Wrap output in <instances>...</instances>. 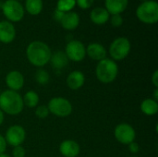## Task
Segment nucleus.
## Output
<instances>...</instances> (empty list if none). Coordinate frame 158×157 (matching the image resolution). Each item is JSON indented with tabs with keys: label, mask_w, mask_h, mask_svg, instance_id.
Returning <instances> with one entry per match:
<instances>
[{
	"label": "nucleus",
	"mask_w": 158,
	"mask_h": 157,
	"mask_svg": "<svg viewBox=\"0 0 158 157\" xmlns=\"http://www.w3.org/2000/svg\"><path fill=\"white\" fill-rule=\"evenodd\" d=\"M52 55L49 45L43 41H32L26 48V57L31 65L38 68L46 66Z\"/></svg>",
	"instance_id": "1"
},
{
	"label": "nucleus",
	"mask_w": 158,
	"mask_h": 157,
	"mask_svg": "<svg viewBox=\"0 0 158 157\" xmlns=\"http://www.w3.org/2000/svg\"><path fill=\"white\" fill-rule=\"evenodd\" d=\"M22 95L19 92L5 90L0 93V109L4 114L18 116L24 109Z\"/></svg>",
	"instance_id": "2"
},
{
	"label": "nucleus",
	"mask_w": 158,
	"mask_h": 157,
	"mask_svg": "<svg viewBox=\"0 0 158 157\" xmlns=\"http://www.w3.org/2000/svg\"><path fill=\"white\" fill-rule=\"evenodd\" d=\"M119 72L118 65L111 58L106 57L97 62L95 67V77L103 84H110L116 81Z\"/></svg>",
	"instance_id": "3"
},
{
	"label": "nucleus",
	"mask_w": 158,
	"mask_h": 157,
	"mask_svg": "<svg viewBox=\"0 0 158 157\" xmlns=\"http://www.w3.org/2000/svg\"><path fill=\"white\" fill-rule=\"evenodd\" d=\"M138 19L145 24H155L158 21V4L156 0H146L136 9Z\"/></svg>",
	"instance_id": "4"
},
{
	"label": "nucleus",
	"mask_w": 158,
	"mask_h": 157,
	"mask_svg": "<svg viewBox=\"0 0 158 157\" xmlns=\"http://www.w3.org/2000/svg\"><path fill=\"white\" fill-rule=\"evenodd\" d=\"M131 43L127 37H118L109 45L110 58L116 62L124 60L131 53Z\"/></svg>",
	"instance_id": "5"
},
{
	"label": "nucleus",
	"mask_w": 158,
	"mask_h": 157,
	"mask_svg": "<svg viewBox=\"0 0 158 157\" xmlns=\"http://www.w3.org/2000/svg\"><path fill=\"white\" fill-rule=\"evenodd\" d=\"M49 113L57 118H68L73 111L71 102L62 96H56L49 100L47 104Z\"/></svg>",
	"instance_id": "6"
},
{
	"label": "nucleus",
	"mask_w": 158,
	"mask_h": 157,
	"mask_svg": "<svg viewBox=\"0 0 158 157\" xmlns=\"http://www.w3.org/2000/svg\"><path fill=\"white\" fill-rule=\"evenodd\" d=\"M1 8L6 19L12 23L20 21L25 14L23 5L18 0H6Z\"/></svg>",
	"instance_id": "7"
},
{
	"label": "nucleus",
	"mask_w": 158,
	"mask_h": 157,
	"mask_svg": "<svg viewBox=\"0 0 158 157\" xmlns=\"http://www.w3.org/2000/svg\"><path fill=\"white\" fill-rule=\"evenodd\" d=\"M114 137L120 144L129 145L136 139V130L129 123H119L114 129Z\"/></svg>",
	"instance_id": "8"
},
{
	"label": "nucleus",
	"mask_w": 158,
	"mask_h": 157,
	"mask_svg": "<svg viewBox=\"0 0 158 157\" xmlns=\"http://www.w3.org/2000/svg\"><path fill=\"white\" fill-rule=\"evenodd\" d=\"M65 54L72 62H81L86 57V46L79 40H70L65 48Z\"/></svg>",
	"instance_id": "9"
},
{
	"label": "nucleus",
	"mask_w": 158,
	"mask_h": 157,
	"mask_svg": "<svg viewBox=\"0 0 158 157\" xmlns=\"http://www.w3.org/2000/svg\"><path fill=\"white\" fill-rule=\"evenodd\" d=\"M26 130L25 129L19 124L11 125L7 128L5 133V140L7 145L11 147L22 145L26 140Z\"/></svg>",
	"instance_id": "10"
},
{
	"label": "nucleus",
	"mask_w": 158,
	"mask_h": 157,
	"mask_svg": "<svg viewBox=\"0 0 158 157\" xmlns=\"http://www.w3.org/2000/svg\"><path fill=\"white\" fill-rule=\"evenodd\" d=\"M5 82L8 90L19 92L20 91L25 83V78L23 74L19 70H11L7 72L5 78Z\"/></svg>",
	"instance_id": "11"
},
{
	"label": "nucleus",
	"mask_w": 158,
	"mask_h": 157,
	"mask_svg": "<svg viewBox=\"0 0 158 157\" xmlns=\"http://www.w3.org/2000/svg\"><path fill=\"white\" fill-rule=\"evenodd\" d=\"M58 151L63 157H77L81 153V146L76 141L68 139L60 143Z\"/></svg>",
	"instance_id": "12"
},
{
	"label": "nucleus",
	"mask_w": 158,
	"mask_h": 157,
	"mask_svg": "<svg viewBox=\"0 0 158 157\" xmlns=\"http://www.w3.org/2000/svg\"><path fill=\"white\" fill-rule=\"evenodd\" d=\"M16 38V28L8 20L0 21V42L7 44L12 43Z\"/></svg>",
	"instance_id": "13"
},
{
	"label": "nucleus",
	"mask_w": 158,
	"mask_h": 157,
	"mask_svg": "<svg viewBox=\"0 0 158 157\" xmlns=\"http://www.w3.org/2000/svg\"><path fill=\"white\" fill-rule=\"evenodd\" d=\"M85 83V75L81 70H73L69 72L66 79L67 87L72 91H78L83 87Z\"/></svg>",
	"instance_id": "14"
},
{
	"label": "nucleus",
	"mask_w": 158,
	"mask_h": 157,
	"mask_svg": "<svg viewBox=\"0 0 158 157\" xmlns=\"http://www.w3.org/2000/svg\"><path fill=\"white\" fill-rule=\"evenodd\" d=\"M107 51L106 47L99 43H91L86 46V56L92 60L100 61L106 57Z\"/></svg>",
	"instance_id": "15"
},
{
	"label": "nucleus",
	"mask_w": 158,
	"mask_h": 157,
	"mask_svg": "<svg viewBox=\"0 0 158 157\" xmlns=\"http://www.w3.org/2000/svg\"><path fill=\"white\" fill-rule=\"evenodd\" d=\"M80 16L77 12L69 11L64 14L60 24L62 25L63 29L67 31H74L80 25Z\"/></svg>",
	"instance_id": "16"
},
{
	"label": "nucleus",
	"mask_w": 158,
	"mask_h": 157,
	"mask_svg": "<svg viewBox=\"0 0 158 157\" xmlns=\"http://www.w3.org/2000/svg\"><path fill=\"white\" fill-rule=\"evenodd\" d=\"M129 0H105V8L110 15L121 14L126 10Z\"/></svg>",
	"instance_id": "17"
},
{
	"label": "nucleus",
	"mask_w": 158,
	"mask_h": 157,
	"mask_svg": "<svg viewBox=\"0 0 158 157\" xmlns=\"http://www.w3.org/2000/svg\"><path fill=\"white\" fill-rule=\"evenodd\" d=\"M69 59L65 54V52L63 51H56L55 53H52L51 57H50V65L52 66V68L56 70H61L64 68L67 67L68 63H69Z\"/></svg>",
	"instance_id": "18"
},
{
	"label": "nucleus",
	"mask_w": 158,
	"mask_h": 157,
	"mask_svg": "<svg viewBox=\"0 0 158 157\" xmlns=\"http://www.w3.org/2000/svg\"><path fill=\"white\" fill-rule=\"evenodd\" d=\"M110 18V14L105 7H95L90 13V19L92 22L96 25L106 24Z\"/></svg>",
	"instance_id": "19"
},
{
	"label": "nucleus",
	"mask_w": 158,
	"mask_h": 157,
	"mask_svg": "<svg viewBox=\"0 0 158 157\" xmlns=\"http://www.w3.org/2000/svg\"><path fill=\"white\" fill-rule=\"evenodd\" d=\"M141 112L147 117H154L158 113V101L153 98H146L140 105Z\"/></svg>",
	"instance_id": "20"
},
{
	"label": "nucleus",
	"mask_w": 158,
	"mask_h": 157,
	"mask_svg": "<svg viewBox=\"0 0 158 157\" xmlns=\"http://www.w3.org/2000/svg\"><path fill=\"white\" fill-rule=\"evenodd\" d=\"M22 100L24 106L28 108H35L37 105H39L40 96L38 93H36L35 91L30 90L24 93V95L22 96Z\"/></svg>",
	"instance_id": "21"
},
{
	"label": "nucleus",
	"mask_w": 158,
	"mask_h": 157,
	"mask_svg": "<svg viewBox=\"0 0 158 157\" xmlns=\"http://www.w3.org/2000/svg\"><path fill=\"white\" fill-rule=\"evenodd\" d=\"M24 9L32 16L39 15L44 7L43 0H25V6Z\"/></svg>",
	"instance_id": "22"
},
{
	"label": "nucleus",
	"mask_w": 158,
	"mask_h": 157,
	"mask_svg": "<svg viewBox=\"0 0 158 157\" xmlns=\"http://www.w3.org/2000/svg\"><path fill=\"white\" fill-rule=\"evenodd\" d=\"M35 81L40 85H45L50 81V75L44 68H38L35 72Z\"/></svg>",
	"instance_id": "23"
},
{
	"label": "nucleus",
	"mask_w": 158,
	"mask_h": 157,
	"mask_svg": "<svg viewBox=\"0 0 158 157\" xmlns=\"http://www.w3.org/2000/svg\"><path fill=\"white\" fill-rule=\"evenodd\" d=\"M76 6V0H58L56 3V9L67 13L72 11Z\"/></svg>",
	"instance_id": "24"
},
{
	"label": "nucleus",
	"mask_w": 158,
	"mask_h": 157,
	"mask_svg": "<svg viewBox=\"0 0 158 157\" xmlns=\"http://www.w3.org/2000/svg\"><path fill=\"white\" fill-rule=\"evenodd\" d=\"M34 114L36 116V118H38L39 119H45L49 115V110L47 108V105H39L34 108Z\"/></svg>",
	"instance_id": "25"
},
{
	"label": "nucleus",
	"mask_w": 158,
	"mask_h": 157,
	"mask_svg": "<svg viewBox=\"0 0 158 157\" xmlns=\"http://www.w3.org/2000/svg\"><path fill=\"white\" fill-rule=\"evenodd\" d=\"M110 23L113 27L118 28L123 24V18L121 14H116V15H111L109 18Z\"/></svg>",
	"instance_id": "26"
},
{
	"label": "nucleus",
	"mask_w": 158,
	"mask_h": 157,
	"mask_svg": "<svg viewBox=\"0 0 158 157\" xmlns=\"http://www.w3.org/2000/svg\"><path fill=\"white\" fill-rule=\"evenodd\" d=\"M12 152H11V157H25L26 155V151L22 145L15 146L12 147Z\"/></svg>",
	"instance_id": "27"
},
{
	"label": "nucleus",
	"mask_w": 158,
	"mask_h": 157,
	"mask_svg": "<svg viewBox=\"0 0 158 157\" xmlns=\"http://www.w3.org/2000/svg\"><path fill=\"white\" fill-rule=\"evenodd\" d=\"M94 2V0H76V5L81 9H88L93 6Z\"/></svg>",
	"instance_id": "28"
},
{
	"label": "nucleus",
	"mask_w": 158,
	"mask_h": 157,
	"mask_svg": "<svg viewBox=\"0 0 158 157\" xmlns=\"http://www.w3.org/2000/svg\"><path fill=\"white\" fill-rule=\"evenodd\" d=\"M128 148H129V151L130 153H131L132 155H137L139 152H140V145L134 141L132 143H131L129 145H127Z\"/></svg>",
	"instance_id": "29"
},
{
	"label": "nucleus",
	"mask_w": 158,
	"mask_h": 157,
	"mask_svg": "<svg viewBox=\"0 0 158 157\" xmlns=\"http://www.w3.org/2000/svg\"><path fill=\"white\" fill-rule=\"evenodd\" d=\"M6 147H7V144L6 143V140L4 138V136L2 134H0V155L3 153H6Z\"/></svg>",
	"instance_id": "30"
},
{
	"label": "nucleus",
	"mask_w": 158,
	"mask_h": 157,
	"mask_svg": "<svg viewBox=\"0 0 158 157\" xmlns=\"http://www.w3.org/2000/svg\"><path fill=\"white\" fill-rule=\"evenodd\" d=\"M151 82L155 88H158V70H155L151 76Z\"/></svg>",
	"instance_id": "31"
},
{
	"label": "nucleus",
	"mask_w": 158,
	"mask_h": 157,
	"mask_svg": "<svg viewBox=\"0 0 158 157\" xmlns=\"http://www.w3.org/2000/svg\"><path fill=\"white\" fill-rule=\"evenodd\" d=\"M64 14H65L64 12H62V11H60V10H58V9L56 8V10L54 11V19L56 21L60 22L61 19H62V18H63V16H64Z\"/></svg>",
	"instance_id": "32"
},
{
	"label": "nucleus",
	"mask_w": 158,
	"mask_h": 157,
	"mask_svg": "<svg viewBox=\"0 0 158 157\" xmlns=\"http://www.w3.org/2000/svg\"><path fill=\"white\" fill-rule=\"evenodd\" d=\"M4 120H5V114H4L3 111L0 109V126L4 123Z\"/></svg>",
	"instance_id": "33"
},
{
	"label": "nucleus",
	"mask_w": 158,
	"mask_h": 157,
	"mask_svg": "<svg viewBox=\"0 0 158 157\" xmlns=\"http://www.w3.org/2000/svg\"><path fill=\"white\" fill-rule=\"evenodd\" d=\"M153 99L158 101V88H155V91H154V94H153Z\"/></svg>",
	"instance_id": "34"
},
{
	"label": "nucleus",
	"mask_w": 158,
	"mask_h": 157,
	"mask_svg": "<svg viewBox=\"0 0 158 157\" xmlns=\"http://www.w3.org/2000/svg\"><path fill=\"white\" fill-rule=\"evenodd\" d=\"M0 157H11V155H8V154H6V153H3V154L0 155Z\"/></svg>",
	"instance_id": "35"
},
{
	"label": "nucleus",
	"mask_w": 158,
	"mask_h": 157,
	"mask_svg": "<svg viewBox=\"0 0 158 157\" xmlns=\"http://www.w3.org/2000/svg\"><path fill=\"white\" fill-rule=\"evenodd\" d=\"M129 157H138V156H135V155H132V156H129Z\"/></svg>",
	"instance_id": "36"
},
{
	"label": "nucleus",
	"mask_w": 158,
	"mask_h": 157,
	"mask_svg": "<svg viewBox=\"0 0 158 157\" xmlns=\"http://www.w3.org/2000/svg\"><path fill=\"white\" fill-rule=\"evenodd\" d=\"M18 1H20V0H18Z\"/></svg>",
	"instance_id": "37"
},
{
	"label": "nucleus",
	"mask_w": 158,
	"mask_h": 157,
	"mask_svg": "<svg viewBox=\"0 0 158 157\" xmlns=\"http://www.w3.org/2000/svg\"><path fill=\"white\" fill-rule=\"evenodd\" d=\"M0 93H1V91H0Z\"/></svg>",
	"instance_id": "38"
}]
</instances>
